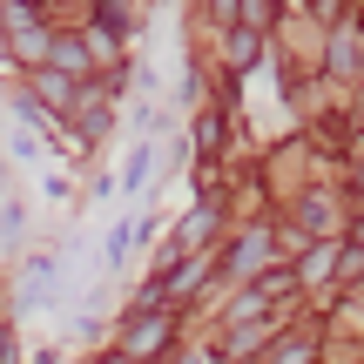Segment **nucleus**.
<instances>
[{"instance_id":"nucleus-1","label":"nucleus","mask_w":364,"mask_h":364,"mask_svg":"<svg viewBox=\"0 0 364 364\" xmlns=\"http://www.w3.org/2000/svg\"><path fill=\"white\" fill-rule=\"evenodd\" d=\"M75 75H61V68H41V75H34V102L41 108H54V115H68V102H75Z\"/></svg>"},{"instance_id":"nucleus-2","label":"nucleus","mask_w":364,"mask_h":364,"mask_svg":"<svg viewBox=\"0 0 364 364\" xmlns=\"http://www.w3.org/2000/svg\"><path fill=\"white\" fill-rule=\"evenodd\" d=\"M156 344H169V317H156V311H142L129 324V358H149Z\"/></svg>"},{"instance_id":"nucleus-3","label":"nucleus","mask_w":364,"mask_h":364,"mask_svg":"<svg viewBox=\"0 0 364 364\" xmlns=\"http://www.w3.org/2000/svg\"><path fill=\"white\" fill-rule=\"evenodd\" d=\"M48 48H54V34H41L34 21H27V27H14V54H21L27 68H48Z\"/></svg>"},{"instance_id":"nucleus-4","label":"nucleus","mask_w":364,"mask_h":364,"mask_svg":"<svg viewBox=\"0 0 364 364\" xmlns=\"http://www.w3.org/2000/svg\"><path fill=\"white\" fill-rule=\"evenodd\" d=\"M331 61H338V75H351V68H358V27H338V48H331Z\"/></svg>"},{"instance_id":"nucleus-5","label":"nucleus","mask_w":364,"mask_h":364,"mask_svg":"<svg viewBox=\"0 0 364 364\" xmlns=\"http://www.w3.org/2000/svg\"><path fill=\"white\" fill-rule=\"evenodd\" d=\"M311 351H317L311 338H284V344L270 351V364H311Z\"/></svg>"},{"instance_id":"nucleus-6","label":"nucleus","mask_w":364,"mask_h":364,"mask_svg":"<svg viewBox=\"0 0 364 364\" xmlns=\"http://www.w3.org/2000/svg\"><path fill=\"white\" fill-rule=\"evenodd\" d=\"M209 223H216V203H203L189 223H182V250H189V243H203V236H209Z\"/></svg>"},{"instance_id":"nucleus-7","label":"nucleus","mask_w":364,"mask_h":364,"mask_svg":"<svg viewBox=\"0 0 364 364\" xmlns=\"http://www.w3.org/2000/svg\"><path fill=\"white\" fill-rule=\"evenodd\" d=\"M263 257H270V236H263V230H250L243 243H236V263L250 270V263H263Z\"/></svg>"},{"instance_id":"nucleus-8","label":"nucleus","mask_w":364,"mask_h":364,"mask_svg":"<svg viewBox=\"0 0 364 364\" xmlns=\"http://www.w3.org/2000/svg\"><path fill=\"white\" fill-rule=\"evenodd\" d=\"M230 61L243 68V61H257V27H236V41H230Z\"/></svg>"},{"instance_id":"nucleus-9","label":"nucleus","mask_w":364,"mask_h":364,"mask_svg":"<svg viewBox=\"0 0 364 364\" xmlns=\"http://www.w3.org/2000/svg\"><path fill=\"white\" fill-rule=\"evenodd\" d=\"M196 142H203V156H216V149H223V122L203 115V122H196Z\"/></svg>"},{"instance_id":"nucleus-10","label":"nucleus","mask_w":364,"mask_h":364,"mask_svg":"<svg viewBox=\"0 0 364 364\" xmlns=\"http://www.w3.org/2000/svg\"><path fill=\"white\" fill-rule=\"evenodd\" d=\"M257 344H270V324H250V331H236V344H230V351H257Z\"/></svg>"},{"instance_id":"nucleus-11","label":"nucleus","mask_w":364,"mask_h":364,"mask_svg":"<svg viewBox=\"0 0 364 364\" xmlns=\"http://www.w3.org/2000/svg\"><path fill=\"white\" fill-rule=\"evenodd\" d=\"M196 284H203V263H189V270H176V284H169V297H189Z\"/></svg>"},{"instance_id":"nucleus-12","label":"nucleus","mask_w":364,"mask_h":364,"mask_svg":"<svg viewBox=\"0 0 364 364\" xmlns=\"http://www.w3.org/2000/svg\"><path fill=\"white\" fill-rule=\"evenodd\" d=\"M243 14H250V27H263V21H270L277 7H270V0H243Z\"/></svg>"},{"instance_id":"nucleus-13","label":"nucleus","mask_w":364,"mask_h":364,"mask_svg":"<svg viewBox=\"0 0 364 364\" xmlns=\"http://www.w3.org/2000/svg\"><path fill=\"white\" fill-rule=\"evenodd\" d=\"M102 364H135V358H129V351H115V358H102Z\"/></svg>"},{"instance_id":"nucleus-14","label":"nucleus","mask_w":364,"mask_h":364,"mask_svg":"<svg viewBox=\"0 0 364 364\" xmlns=\"http://www.w3.org/2000/svg\"><path fill=\"white\" fill-rule=\"evenodd\" d=\"M7 351H14V344H7V331H0V364H7Z\"/></svg>"},{"instance_id":"nucleus-15","label":"nucleus","mask_w":364,"mask_h":364,"mask_svg":"<svg viewBox=\"0 0 364 364\" xmlns=\"http://www.w3.org/2000/svg\"><path fill=\"white\" fill-rule=\"evenodd\" d=\"M189 364H203V358H189Z\"/></svg>"}]
</instances>
